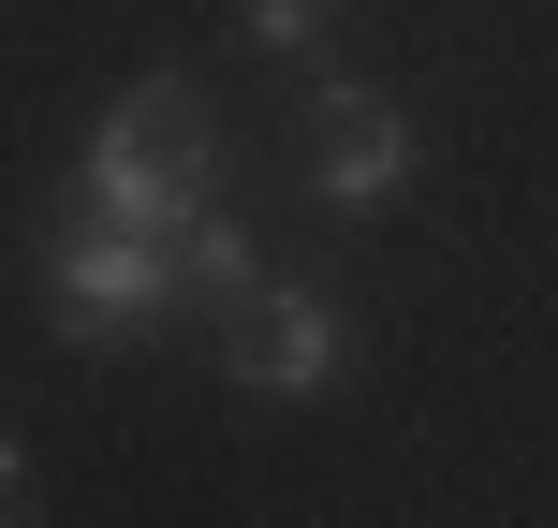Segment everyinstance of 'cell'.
<instances>
[{"instance_id": "6", "label": "cell", "mask_w": 558, "mask_h": 528, "mask_svg": "<svg viewBox=\"0 0 558 528\" xmlns=\"http://www.w3.org/2000/svg\"><path fill=\"white\" fill-rule=\"evenodd\" d=\"M324 29H338V0H235V45H265V59H324Z\"/></svg>"}, {"instance_id": "3", "label": "cell", "mask_w": 558, "mask_h": 528, "mask_svg": "<svg viewBox=\"0 0 558 528\" xmlns=\"http://www.w3.org/2000/svg\"><path fill=\"white\" fill-rule=\"evenodd\" d=\"M294 133H308V206H324V221H397V206H412L426 192V118L412 103H397V88H367V74H308V118H294Z\"/></svg>"}, {"instance_id": "4", "label": "cell", "mask_w": 558, "mask_h": 528, "mask_svg": "<svg viewBox=\"0 0 558 528\" xmlns=\"http://www.w3.org/2000/svg\"><path fill=\"white\" fill-rule=\"evenodd\" d=\"M221 382L251 396V412H324V396L353 382V308H338L324 279L265 265V294L221 308Z\"/></svg>"}, {"instance_id": "2", "label": "cell", "mask_w": 558, "mask_h": 528, "mask_svg": "<svg viewBox=\"0 0 558 528\" xmlns=\"http://www.w3.org/2000/svg\"><path fill=\"white\" fill-rule=\"evenodd\" d=\"M29 294H45V337L74 367H118L147 353V337L177 323V235H133V221H88L74 192H45V221H29Z\"/></svg>"}, {"instance_id": "5", "label": "cell", "mask_w": 558, "mask_h": 528, "mask_svg": "<svg viewBox=\"0 0 558 528\" xmlns=\"http://www.w3.org/2000/svg\"><path fill=\"white\" fill-rule=\"evenodd\" d=\"M265 265H279V250L251 235V206H235V192H221V206H192V221H177V294H192L206 323H221L235 294H265Z\"/></svg>"}, {"instance_id": "1", "label": "cell", "mask_w": 558, "mask_h": 528, "mask_svg": "<svg viewBox=\"0 0 558 528\" xmlns=\"http://www.w3.org/2000/svg\"><path fill=\"white\" fill-rule=\"evenodd\" d=\"M59 192H74L88 221H133V235H177L192 206H221L235 192V133H221V103H206V74H133L88 118V147H74Z\"/></svg>"}, {"instance_id": "7", "label": "cell", "mask_w": 558, "mask_h": 528, "mask_svg": "<svg viewBox=\"0 0 558 528\" xmlns=\"http://www.w3.org/2000/svg\"><path fill=\"white\" fill-rule=\"evenodd\" d=\"M15 500H29V441L0 426V514H15Z\"/></svg>"}]
</instances>
